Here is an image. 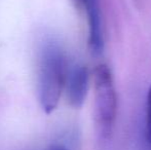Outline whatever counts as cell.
I'll list each match as a JSON object with an SVG mask.
<instances>
[{
	"label": "cell",
	"mask_w": 151,
	"mask_h": 150,
	"mask_svg": "<svg viewBox=\"0 0 151 150\" xmlns=\"http://www.w3.org/2000/svg\"><path fill=\"white\" fill-rule=\"evenodd\" d=\"M90 85V73L86 66L76 63L67 71L65 90L69 104L74 108H80L88 96Z\"/></svg>",
	"instance_id": "cell-3"
},
{
	"label": "cell",
	"mask_w": 151,
	"mask_h": 150,
	"mask_svg": "<svg viewBox=\"0 0 151 150\" xmlns=\"http://www.w3.org/2000/svg\"><path fill=\"white\" fill-rule=\"evenodd\" d=\"M46 150H69L67 147L63 146V145H54V146H50L48 149Z\"/></svg>",
	"instance_id": "cell-6"
},
{
	"label": "cell",
	"mask_w": 151,
	"mask_h": 150,
	"mask_svg": "<svg viewBox=\"0 0 151 150\" xmlns=\"http://www.w3.org/2000/svg\"><path fill=\"white\" fill-rule=\"evenodd\" d=\"M86 14L88 26V45L91 52L100 55L104 48L102 19L98 0H78Z\"/></svg>",
	"instance_id": "cell-4"
},
{
	"label": "cell",
	"mask_w": 151,
	"mask_h": 150,
	"mask_svg": "<svg viewBox=\"0 0 151 150\" xmlns=\"http://www.w3.org/2000/svg\"><path fill=\"white\" fill-rule=\"evenodd\" d=\"M68 66L61 46L54 41L44 44L38 67V98L44 113L50 114L58 107L65 88Z\"/></svg>",
	"instance_id": "cell-1"
},
{
	"label": "cell",
	"mask_w": 151,
	"mask_h": 150,
	"mask_svg": "<svg viewBox=\"0 0 151 150\" xmlns=\"http://www.w3.org/2000/svg\"><path fill=\"white\" fill-rule=\"evenodd\" d=\"M95 122L102 138H108L113 130L117 111V97L109 67L100 64L93 70Z\"/></svg>",
	"instance_id": "cell-2"
},
{
	"label": "cell",
	"mask_w": 151,
	"mask_h": 150,
	"mask_svg": "<svg viewBox=\"0 0 151 150\" xmlns=\"http://www.w3.org/2000/svg\"><path fill=\"white\" fill-rule=\"evenodd\" d=\"M146 117H145V137L146 141L151 147V85L147 93L146 99Z\"/></svg>",
	"instance_id": "cell-5"
}]
</instances>
